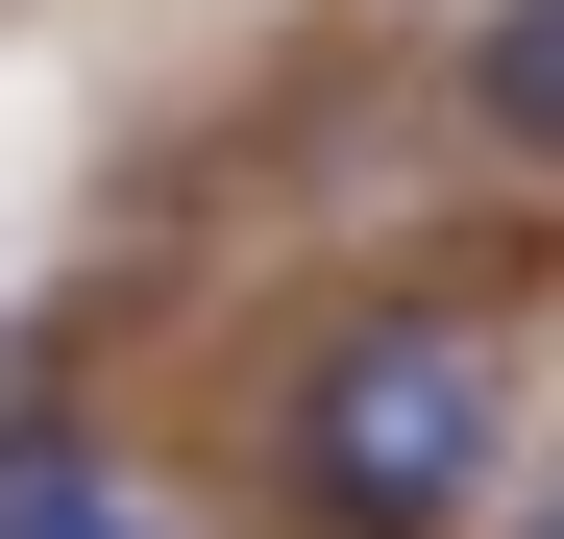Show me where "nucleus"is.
Returning <instances> with one entry per match:
<instances>
[{
    "mask_svg": "<svg viewBox=\"0 0 564 539\" xmlns=\"http://www.w3.org/2000/svg\"><path fill=\"white\" fill-rule=\"evenodd\" d=\"M491 539H564V466H540V491H516V515H491Z\"/></svg>",
    "mask_w": 564,
    "mask_h": 539,
    "instance_id": "20e7f679",
    "label": "nucleus"
},
{
    "mask_svg": "<svg viewBox=\"0 0 564 539\" xmlns=\"http://www.w3.org/2000/svg\"><path fill=\"white\" fill-rule=\"evenodd\" d=\"M0 417H25V319H0Z\"/></svg>",
    "mask_w": 564,
    "mask_h": 539,
    "instance_id": "39448f33",
    "label": "nucleus"
},
{
    "mask_svg": "<svg viewBox=\"0 0 564 539\" xmlns=\"http://www.w3.org/2000/svg\"><path fill=\"white\" fill-rule=\"evenodd\" d=\"M466 123L516 172H564V0H491V25H466Z\"/></svg>",
    "mask_w": 564,
    "mask_h": 539,
    "instance_id": "7ed1b4c3",
    "label": "nucleus"
},
{
    "mask_svg": "<svg viewBox=\"0 0 564 539\" xmlns=\"http://www.w3.org/2000/svg\"><path fill=\"white\" fill-rule=\"evenodd\" d=\"M270 515L295 539H491L516 515V343L466 295H344L270 369Z\"/></svg>",
    "mask_w": 564,
    "mask_h": 539,
    "instance_id": "f257e3e1",
    "label": "nucleus"
},
{
    "mask_svg": "<svg viewBox=\"0 0 564 539\" xmlns=\"http://www.w3.org/2000/svg\"><path fill=\"white\" fill-rule=\"evenodd\" d=\"M0 539H172V515H123V466L74 417H0Z\"/></svg>",
    "mask_w": 564,
    "mask_h": 539,
    "instance_id": "f03ea898",
    "label": "nucleus"
}]
</instances>
